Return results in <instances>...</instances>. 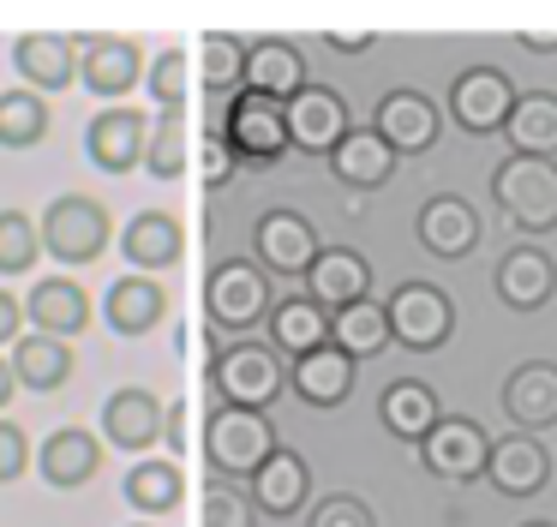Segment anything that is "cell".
<instances>
[{"label":"cell","instance_id":"1","mask_svg":"<svg viewBox=\"0 0 557 527\" xmlns=\"http://www.w3.org/2000/svg\"><path fill=\"white\" fill-rule=\"evenodd\" d=\"M276 419L252 414V407H210L205 431H198V450H205L216 479H252L276 455Z\"/></svg>","mask_w":557,"mask_h":527},{"label":"cell","instance_id":"2","mask_svg":"<svg viewBox=\"0 0 557 527\" xmlns=\"http://www.w3.org/2000/svg\"><path fill=\"white\" fill-rule=\"evenodd\" d=\"M288 390V359L270 342H234L210 359V395L216 407H252V414H270Z\"/></svg>","mask_w":557,"mask_h":527},{"label":"cell","instance_id":"3","mask_svg":"<svg viewBox=\"0 0 557 527\" xmlns=\"http://www.w3.org/2000/svg\"><path fill=\"white\" fill-rule=\"evenodd\" d=\"M492 204L521 234L557 228V156H504L492 168Z\"/></svg>","mask_w":557,"mask_h":527},{"label":"cell","instance_id":"4","mask_svg":"<svg viewBox=\"0 0 557 527\" xmlns=\"http://www.w3.org/2000/svg\"><path fill=\"white\" fill-rule=\"evenodd\" d=\"M37 240H42V252H49L54 264H73L78 270V264H97L102 252H109L114 222H109V210H102L97 198L61 192V198L37 216Z\"/></svg>","mask_w":557,"mask_h":527},{"label":"cell","instance_id":"5","mask_svg":"<svg viewBox=\"0 0 557 527\" xmlns=\"http://www.w3.org/2000/svg\"><path fill=\"white\" fill-rule=\"evenodd\" d=\"M270 306H276L270 275L258 270L252 258H222L216 270L205 275V311L222 335H240L246 342V330H258V323L270 318Z\"/></svg>","mask_w":557,"mask_h":527},{"label":"cell","instance_id":"6","mask_svg":"<svg viewBox=\"0 0 557 527\" xmlns=\"http://www.w3.org/2000/svg\"><path fill=\"white\" fill-rule=\"evenodd\" d=\"M216 126L240 168H270L288 156V102H276V96H258V90L228 96Z\"/></svg>","mask_w":557,"mask_h":527},{"label":"cell","instance_id":"7","mask_svg":"<svg viewBox=\"0 0 557 527\" xmlns=\"http://www.w3.org/2000/svg\"><path fill=\"white\" fill-rule=\"evenodd\" d=\"M384 318H389V342L408 347V354H437V347L456 335V299L444 294L437 282H396L384 299Z\"/></svg>","mask_w":557,"mask_h":527},{"label":"cell","instance_id":"8","mask_svg":"<svg viewBox=\"0 0 557 527\" xmlns=\"http://www.w3.org/2000/svg\"><path fill=\"white\" fill-rule=\"evenodd\" d=\"M318 252H324V240H318V228L306 222L300 210H264L252 222V264L264 275H288V282H306V270L318 264Z\"/></svg>","mask_w":557,"mask_h":527},{"label":"cell","instance_id":"9","mask_svg":"<svg viewBox=\"0 0 557 527\" xmlns=\"http://www.w3.org/2000/svg\"><path fill=\"white\" fill-rule=\"evenodd\" d=\"M516 102H521V90L504 66H468L449 84V120H456L461 132H473V138L504 132L509 114H516Z\"/></svg>","mask_w":557,"mask_h":527},{"label":"cell","instance_id":"10","mask_svg":"<svg viewBox=\"0 0 557 527\" xmlns=\"http://www.w3.org/2000/svg\"><path fill=\"white\" fill-rule=\"evenodd\" d=\"M413 450H420V467H425V474L449 479V486H468V479H485L492 431H485L480 419H468V414H444L420 443H413Z\"/></svg>","mask_w":557,"mask_h":527},{"label":"cell","instance_id":"11","mask_svg":"<svg viewBox=\"0 0 557 527\" xmlns=\"http://www.w3.org/2000/svg\"><path fill=\"white\" fill-rule=\"evenodd\" d=\"M366 126H372L396 156H420V150H432V144L444 138V108H437L425 90H413V84H396V90L377 96V108H372Z\"/></svg>","mask_w":557,"mask_h":527},{"label":"cell","instance_id":"12","mask_svg":"<svg viewBox=\"0 0 557 527\" xmlns=\"http://www.w3.org/2000/svg\"><path fill=\"white\" fill-rule=\"evenodd\" d=\"M145 78V48L133 36H114V30H90L78 36V84L102 102H121L133 84Z\"/></svg>","mask_w":557,"mask_h":527},{"label":"cell","instance_id":"13","mask_svg":"<svg viewBox=\"0 0 557 527\" xmlns=\"http://www.w3.org/2000/svg\"><path fill=\"white\" fill-rule=\"evenodd\" d=\"M413 240H420L432 258L461 264V258H473V252H480L485 222H480V210H473L468 198H456V192H437V198H425L420 216H413Z\"/></svg>","mask_w":557,"mask_h":527},{"label":"cell","instance_id":"14","mask_svg":"<svg viewBox=\"0 0 557 527\" xmlns=\"http://www.w3.org/2000/svg\"><path fill=\"white\" fill-rule=\"evenodd\" d=\"M246 503H252L258 515H270V522L300 515L306 503H312V467H306V455L288 450V443H276V455L246 479Z\"/></svg>","mask_w":557,"mask_h":527},{"label":"cell","instance_id":"15","mask_svg":"<svg viewBox=\"0 0 557 527\" xmlns=\"http://www.w3.org/2000/svg\"><path fill=\"white\" fill-rule=\"evenodd\" d=\"M145 144H150V120L138 114V108H126V102L102 108V114L85 126V156L102 168V174H133V168L145 162Z\"/></svg>","mask_w":557,"mask_h":527},{"label":"cell","instance_id":"16","mask_svg":"<svg viewBox=\"0 0 557 527\" xmlns=\"http://www.w3.org/2000/svg\"><path fill=\"white\" fill-rule=\"evenodd\" d=\"M102 443L126 455H150L162 443V402L145 383H121V390L102 402Z\"/></svg>","mask_w":557,"mask_h":527},{"label":"cell","instance_id":"17","mask_svg":"<svg viewBox=\"0 0 557 527\" xmlns=\"http://www.w3.org/2000/svg\"><path fill=\"white\" fill-rule=\"evenodd\" d=\"M30 467L42 474V486L49 491H78L90 486V479L102 474V438L85 426H61L42 438V450L30 455Z\"/></svg>","mask_w":557,"mask_h":527},{"label":"cell","instance_id":"18","mask_svg":"<svg viewBox=\"0 0 557 527\" xmlns=\"http://www.w3.org/2000/svg\"><path fill=\"white\" fill-rule=\"evenodd\" d=\"M306 299H312L318 311H330V318L360 306V299H372V264L354 246H324L318 264L306 270Z\"/></svg>","mask_w":557,"mask_h":527},{"label":"cell","instance_id":"19","mask_svg":"<svg viewBox=\"0 0 557 527\" xmlns=\"http://www.w3.org/2000/svg\"><path fill=\"white\" fill-rule=\"evenodd\" d=\"M348 126H354V120H348L342 90H330V84H318V78L288 102V144H294V150H306V156H330Z\"/></svg>","mask_w":557,"mask_h":527},{"label":"cell","instance_id":"20","mask_svg":"<svg viewBox=\"0 0 557 527\" xmlns=\"http://www.w3.org/2000/svg\"><path fill=\"white\" fill-rule=\"evenodd\" d=\"M545 479H552V455H545L540 438H528V431L492 438V455H485V486L492 491H504V498H540Z\"/></svg>","mask_w":557,"mask_h":527},{"label":"cell","instance_id":"21","mask_svg":"<svg viewBox=\"0 0 557 527\" xmlns=\"http://www.w3.org/2000/svg\"><path fill=\"white\" fill-rule=\"evenodd\" d=\"M13 72L25 78V90H66L78 84V36H61V30H25L13 42Z\"/></svg>","mask_w":557,"mask_h":527},{"label":"cell","instance_id":"22","mask_svg":"<svg viewBox=\"0 0 557 527\" xmlns=\"http://www.w3.org/2000/svg\"><path fill=\"white\" fill-rule=\"evenodd\" d=\"M504 414L516 431L540 438V431L557 426V366L552 359H521L504 378Z\"/></svg>","mask_w":557,"mask_h":527},{"label":"cell","instance_id":"23","mask_svg":"<svg viewBox=\"0 0 557 527\" xmlns=\"http://www.w3.org/2000/svg\"><path fill=\"white\" fill-rule=\"evenodd\" d=\"M162 318H169V287H162L157 275L126 270L102 287V323H109L114 335H150Z\"/></svg>","mask_w":557,"mask_h":527},{"label":"cell","instance_id":"24","mask_svg":"<svg viewBox=\"0 0 557 527\" xmlns=\"http://www.w3.org/2000/svg\"><path fill=\"white\" fill-rule=\"evenodd\" d=\"M306 84H312V72H306V54L288 42V36H252V42H246V84L240 90L294 102Z\"/></svg>","mask_w":557,"mask_h":527},{"label":"cell","instance_id":"25","mask_svg":"<svg viewBox=\"0 0 557 527\" xmlns=\"http://www.w3.org/2000/svg\"><path fill=\"white\" fill-rule=\"evenodd\" d=\"M354 378H360V366H354L336 342H324V347H312V354L288 359V390L300 395L306 407H324V414L354 395Z\"/></svg>","mask_w":557,"mask_h":527},{"label":"cell","instance_id":"26","mask_svg":"<svg viewBox=\"0 0 557 527\" xmlns=\"http://www.w3.org/2000/svg\"><path fill=\"white\" fill-rule=\"evenodd\" d=\"M492 287H497V299H504L509 311H540V306H552V294H557V264H552V252H540V246H509L504 258H497Z\"/></svg>","mask_w":557,"mask_h":527},{"label":"cell","instance_id":"27","mask_svg":"<svg viewBox=\"0 0 557 527\" xmlns=\"http://www.w3.org/2000/svg\"><path fill=\"white\" fill-rule=\"evenodd\" d=\"M181 252H186V228H181V216H169V210H138L133 222L121 228V258L133 264V275L169 270V264H181Z\"/></svg>","mask_w":557,"mask_h":527},{"label":"cell","instance_id":"28","mask_svg":"<svg viewBox=\"0 0 557 527\" xmlns=\"http://www.w3.org/2000/svg\"><path fill=\"white\" fill-rule=\"evenodd\" d=\"M25 323L54 342H73L78 330H90V294L73 282V275H42L25 299Z\"/></svg>","mask_w":557,"mask_h":527},{"label":"cell","instance_id":"29","mask_svg":"<svg viewBox=\"0 0 557 527\" xmlns=\"http://www.w3.org/2000/svg\"><path fill=\"white\" fill-rule=\"evenodd\" d=\"M444 414L449 407L437 402V390L425 378H396V383H384V395H377V419H384V431L401 438V443H420Z\"/></svg>","mask_w":557,"mask_h":527},{"label":"cell","instance_id":"30","mask_svg":"<svg viewBox=\"0 0 557 527\" xmlns=\"http://www.w3.org/2000/svg\"><path fill=\"white\" fill-rule=\"evenodd\" d=\"M324 162H330V174H336V180H348V186L372 192V186H389V174H396L401 156L389 150V144L377 138L372 126H348V132L336 138V150L324 156Z\"/></svg>","mask_w":557,"mask_h":527},{"label":"cell","instance_id":"31","mask_svg":"<svg viewBox=\"0 0 557 527\" xmlns=\"http://www.w3.org/2000/svg\"><path fill=\"white\" fill-rule=\"evenodd\" d=\"M121 498L138 510V522H157V515L181 510V498H186L181 462H169V455H138L121 479Z\"/></svg>","mask_w":557,"mask_h":527},{"label":"cell","instance_id":"32","mask_svg":"<svg viewBox=\"0 0 557 527\" xmlns=\"http://www.w3.org/2000/svg\"><path fill=\"white\" fill-rule=\"evenodd\" d=\"M7 366H13V383H18V390L49 395V390H61V383L73 378V347L54 342V335H42V330H25V335L13 342V354H7Z\"/></svg>","mask_w":557,"mask_h":527},{"label":"cell","instance_id":"33","mask_svg":"<svg viewBox=\"0 0 557 527\" xmlns=\"http://www.w3.org/2000/svg\"><path fill=\"white\" fill-rule=\"evenodd\" d=\"M264 330H270V347H276V354L300 359V354H312V347L330 342V311H318L306 294H288V299L270 306Z\"/></svg>","mask_w":557,"mask_h":527},{"label":"cell","instance_id":"34","mask_svg":"<svg viewBox=\"0 0 557 527\" xmlns=\"http://www.w3.org/2000/svg\"><path fill=\"white\" fill-rule=\"evenodd\" d=\"M504 132L509 156H557V90H521Z\"/></svg>","mask_w":557,"mask_h":527},{"label":"cell","instance_id":"35","mask_svg":"<svg viewBox=\"0 0 557 527\" xmlns=\"http://www.w3.org/2000/svg\"><path fill=\"white\" fill-rule=\"evenodd\" d=\"M246 84V42L234 30H205L198 36V90L210 96H240Z\"/></svg>","mask_w":557,"mask_h":527},{"label":"cell","instance_id":"36","mask_svg":"<svg viewBox=\"0 0 557 527\" xmlns=\"http://www.w3.org/2000/svg\"><path fill=\"white\" fill-rule=\"evenodd\" d=\"M330 342H336L354 366H360V359H372V354H384V347H389L384 299H360V306L336 311V318H330Z\"/></svg>","mask_w":557,"mask_h":527},{"label":"cell","instance_id":"37","mask_svg":"<svg viewBox=\"0 0 557 527\" xmlns=\"http://www.w3.org/2000/svg\"><path fill=\"white\" fill-rule=\"evenodd\" d=\"M49 138V102L37 90H0V150H37Z\"/></svg>","mask_w":557,"mask_h":527},{"label":"cell","instance_id":"38","mask_svg":"<svg viewBox=\"0 0 557 527\" xmlns=\"http://www.w3.org/2000/svg\"><path fill=\"white\" fill-rule=\"evenodd\" d=\"M145 90H150V102H157L162 114H181L186 96H193V54H186L181 42L157 48L150 66H145Z\"/></svg>","mask_w":557,"mask_h":527},{"label":"cell","instance_id":"39","mask_svg":"<svg viewBox=\"0 0 557 527\" xmlns=\"http://www.w3.org/2000/svg\"><path fill=\"white\" fill-rule=\"evenodd\" d=\"M145 168H150L157 180H181L186 168H193V132H186V108H181V114H157V120H150Z\"/></svg>","mask_w":557,"mask_h":527},{"label":"cell","instance_id":"40","mask_svg":"<svg viewBox=\"0 0 557 527\" xmlns=\"http://www.w3.org/2000/svg\"><path fill=\"white\" fill-rule=\"evenodd\" d=\"M42 258L37 216L30 210H0V275H25Z\"/></svg>","mask_w":557,"mask_h":527},{"label":"cell","instance_id":"41","mask_svg":"<svg viewBox=\"0 0 557 527\" xmlns=\"http://www.w3.org/2000/svg\"><path fill=\"white\" fill-rule=\"evenodd\" d=\"M306 527H377V515L360 491H330L306 510Z\"/></svg>","mask_w":557,"mask_h":527},{"label":"cell","instance_id":"42","mask_svg":"<svg viewBox=\"0 0 557 527\" xmlns=\"http://www.w3.org/2000/svg\"><path fill=\"white\" fill-rule=\"evenodd\" d=\"M205 527H258V510L246 503V491H234L228 479L205 486Z\"/></svg>","mask_w":557,"mask_h":527},{"label":"cell","instance_id":"43","mask_svg":"<svg viewBox=\"0 0 557 527\" xmlns=\"http://www.w3.org/2000/svg\"><path fill=\"white\" fill-rule=\"evenodd\" d=\"M234 174H240V162H234V150H228V138H222V126L210 120L205 138H198V180H205L210 192H222Z\"/></svg>","mask_w":557,"mask_h":527},{"label":"cell","instance_id":"44","mask_svg":"<svg viewBox=\"0 0 557 527\" xmlns=\"http://www.w3.org/2000/svg\"><path fill=\"white\" fill-rule=\"evenodd\" d=\"M25 467H30V438H25V426L0 414V486L25 479Z\"/></svg>","mask_w":557,"mask_h":527},{"label":"cell","instance_id":"45","mask_svg":"<svg viewBox=\"0 0 557 527\" xmlns=\"http://www.w3.org/2000/svg\"><path fill=\"white\" fill-rule=\"evenodd\" d=\"M162 443L169 455H193V402H162Z\"/></svg>","mask_w":557,"mask_h":527},{"label":"cell","instance_id":"46","mask_svg":"<svg viewBox=\"0 0 557 527\" xmlns=\"http://www.w3.org/2000/svg\"><path fill=\"white\" fill-rule=\"evenodd\" d=\"M18 335H25V299H13L0 287V347H13Z\"/></svg>","mask_w":557,"mask_h":527},{"label":"cell","instance_id":"47","mask_svg":"<svg viewBox=\"0 0 557 527\" xmlns=\"http://www.w3.org/2000/svg\"><path fill=\"white\" fill-rule=\"evenodd\" d=\"M324 42L336 48V54H372V48H377V36H336V30H330Z\"/></svg>","mask_w":557,"mask_h":527},{"label":"cell","instance_id":"48","mask_svg":"<svg viewBox=\"0 0 557 527\" xmlns=\"http://www.w3.org/2000/svg\"><path fill=\"white\" fill-rule=\"evenodd\" d=\"M521 48H528V54H552L557 36H528V30H521Z\"/></svg>","mask_w":557,"mask_h":527},{"label":"cell","instance_id":"49","mask_svg":"<svg viewBox=\"0 0 557 527\" xmlns=\"http://www.w3.org/2000/svg\"><path fill=\"white\" fill-rule=\"evenodd\" d=\"M13 390H18V383H13V366H7V359H0V407L13 402Z\"/></svg>","mask_w":557,"mask_h":527},{"label":"cell","instance_id":"50","mask_svg":"<svg viewBox=\"0 0 557 527\" xmlns=\"http://www.w3.org/2000/svg\"><path fill=\"white\" fill-rule=\"evenodd\" d=\"M521 527H557V522H521Z\"/></svg>","mask_w":557,"mask_h":527},{"label":"cell","instance_id":"51","mask_svg":"<svg viewBox=\"0 0 557 527\" xmlns=\"http://www.w3.org/2000/svg\"><path fill=\"white\" fill-rule=\"evenodd\" d=\"M133 527H157V522H133Z\"/></svg>","mask_w":557,"mask_h":527}]
</instances>
